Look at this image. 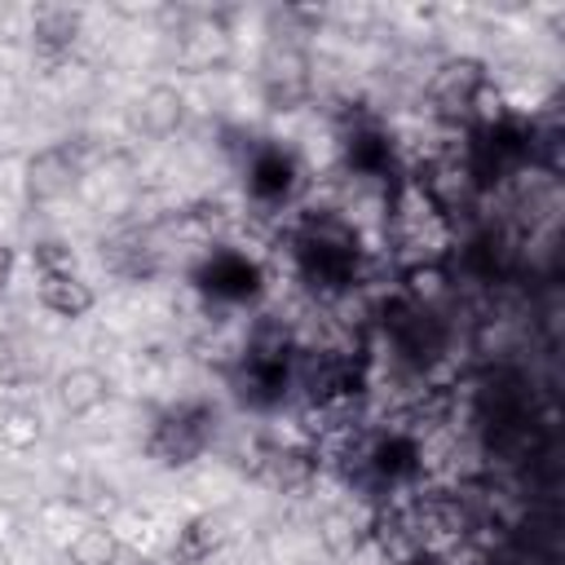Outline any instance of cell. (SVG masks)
<instances>
[{"label":"cell","instance_id":"cell-8","mask_svg":"<svg viewBox=\"0 0 565 565\" xmlns=\"http://www.w3.org/2000/svg\"><path fill=\"white\" fill-rule=\"evenodd\" d=\"M79 31H84V13H79V9H71V4H40V9H35V18H31L35 53H40L49 66H57V62L75 49Z\"/></svg>","mask_w":565,"mask_h":565},{"label":"cell","instance_id":"cell-7","mask_svg":"<svg viewBox=\"0 0 565 565\" xmlns=\"http://www.w3.org/2000/svg\"><path fill=\"white\" fill-rule=\"evenodd\" d=\"M49 371V353L31 331H4L0 335V388H35Z\"/></svg>","mask_w":565,"mask_h":565},{"label":"cell","instance_id":"cell-21","mask_svg":"<svg viewBox=\"0 0 565 565\" xmlns=\"http://www.w3.org/2000/svg\"><path fill=\"white\" fill-rule=\"evenodd\" d=\"M31 260H35V269H40V274H75V252H71L66 243H57V238L35 243Z\"/></svg>","mask_w":565,"mask_h":565},{"label":"cell","instance_id":"cell-12","mask_svg":"<svg viewBox=\"0 0 565 565\" xmlns=\"http://www.w3.org/2000/svg\"><path fill=\"white\" fill-rule=\"evenodd\" d=\"M203 287L225 300H243L256 291V265L238 252H212L203 265Z\"/></svg>","mask_w":565,"mask_h":565},{"label":"cell","instance_id":"cell-2","mask_svg":"<svg viewBox=\"0 0 565 565\" xmlns=\"http://www.w3.org/2000/svg\"><path fill=\"white\" fill-rule=\"evenodd\" d=\"M309 53L296 40H269L260 57V93L269 110H296L309 97Z\"/></svg>","mask_w":565,"mask_h":565},{"label":"cell","instance_id":"cell-13","mask_svg":"<svg viewBox=\"0 0 565 565\" xmlns=\"http://www.w3.org/2000/svg\"><path fill=\"white\" fill-rule=\"evenodd\" d=\"M93 287L79 274H40V305L57 318H84L93 309Z\"/></svg>","mask_w":565,"mask_h":565},{"label":"cell","instance_id":"cell-4","mask_svg":"<svg viewBox=\"0 0 565 565\" xmlns=\"http://www.w3.org/2000/svg\"><path fill=\"white\" fill-rule=\"evenodd\" d=\"M486 66L477 57H450L428 79V102L441 119H468L477 106V93L486 88Z\"/></svg>","mask_w":565,"mask_h":565},{"label":"cell","instance_id":"cell-1","mask_svg":"<svg viewBox=\"0 0 565 565\" xmlns=\"http://www.w3.org/2000/svg\"><path fill=\"white\" fill-rule=\"evenodd\" d=\"M207 441H212V411L190 402V406L159 415V424L146 437V455L159 468H190L207 450Z\"/></svg>","mask_w":565,"mask_h":565},{"label":"cell","instance_id":"cell-18","mask_svg":"<svg viewBox=\"0 0 565 565\" xmlns=\"http://www.w3.org/2000/svg\"><path fill=\"white\" fill-rule=\"evenodd\" d=\"M402 287L415 300V309H424V305H433V300H441L450 291V274H446L441 260H411L402 269Z\"/></svg>","mask_w":565,"mask_h":565},{"label":"cell","instance_id":"cell-14","mask_svg":"<svg viewBox=\"0 0 565 565\" xmlns=\"http://www.w3.org/2000/svg\"><path fill=\"white\" fill-rule=\"evenodd\" d=\"M415 530H428L437 539H463L468 534V508L459 503V494L433 490L415 503Z\"/></svg>","mask_w":565,"mask_h":565},{"label":"cell","instance_id":"cell-17","mask_svg":"<svg viewBox=\"0 0 565 565\" xmlns=\"http://www.w3.org/2000/svg\"><path fill=\"white\" fill-rule=\"evenodd\" d=\"M291 159L282 154V150H260L256 154V163H252V194L256 199H265V203H278L287 190H291Z\"/></svg>","mask_w":565,"mask_h":565},{"label":"cell","instance_id":"cell-15","mask_svg":"<svg viewBox=\"0 0 565 565\" xmlns=\"http://www.w3.org/2000/svg\"><path fill=\"white\" fill-rule=\"evenodd\" d=\"M287 358H291V331L282 327V318H260L247 335L243 362L265 366V371H287Z\"/></svg>","mask_w":565,"mask_h":565},{"label":"cell","instance_id":"cell-10","mask_svg":"<svg viewBox=\"0 0 565 565\" xmlns=\"http://www.w3.org/2000/svg\"><path fill=\"white\" fill-rule=\"evenodd\" d=\"M53 397H57L62 415L84 419V415H93L97 406H106V397H110V380H106V371H97V366H71V371L57 375Z\"/></svg>","mask_w":565,"mask_h":565},{"label":"cell","instance_id":"cell-16","mask_svg":"<svg viewBox=\"0 0 565 565\" xmlns=\"http://www.w3.org/2000/svg\"><path fill=\"white\" fill-rule=\"evenodd\" d=\"M119 556H124V543H119L115 530L102 525V521L84 525V530L66 543V561H71V565H119Z\"/></svg>","mask_w":565,"mask_h":565},{"label":"cell","instance_id":"cell-5","mask_svg":"<svg viewBox=\"0 0 565 565\" xmlns=\"http://www.w3.org/2000/svg\"><path fill=\"white\" fill-rule=\"evenodd\" d=\"M79 172H84V159H79V150L71 141L44 146V150H35L26 159V177H22L26 199L31 203H53V199H62V194L75 190Z\"/></svg>","mask_w":565,"mask_h":565},{"label":"cell","instance_id":"cell-6","mask_svg":"<svg viewBox=\"0 0 565 565\" xmlns=\"http://www.w3.org/2000/svg\"><path fill=\"white\" fill-rule=\"evenodd\" d=\"M313 477H318V455L305 446H265L256 459V481L278 494H296Z\"/></svg>","mask_w":565,"mask_h":565},{"label":"cell","instance_id":"cell-9","mask_svg":"<svg viewBox=\"0 0 565 565\" xmlns=\"http://www.w3.org/2000/svg\"><path fill=\"white\" fill-rule=\"evenodd\" d=\"M185 124V93L177 84H150L137 97V128L150 141H168Z\"/></svg>","mask_w":565,"mask_h":565},{"label":"cell","instance_id":"cell-22","mask_svg":"<svg viewBox=\"0 0 565 565\" xmlns=\"http://www.w3.org/2000/svg\"><path fill=\"white\" fill-rule=\"evenodd\" d=\"M9 278H13V247L0 243V291L9 287Z\"/></svg>","mask_w":565,"mask_h":565},{"label":"cell","instance_id":"cell-11","mask_svg":"<svg viewBox=\"0 0 565 565\" xmlns=\"http://www.w3.org/2000/svg\"><path fill=\"white\" fill-rule=\"evenodd\" d=\"M221 547H225V521L212 516V512H199V516H190V521L177 530V539H172V547H168V561H172V565H203V561H212Z\"/></svg>","mask_w":565,"mask_h":565},{"label":"cell","instance_id":"cell-19","mask_svg":"<svg viewBox=\"0 0 565 565\" xmlns=\"http://www.w3.org/2000/svg\"><path fill=\"white\" fill-rule=\"evenodd\" d=\"M40 437H44V419H40L35 406L9 402V406L0 411V441H4L9 450H31Z\"/></svg>","mask_w":565,"mask_h":565},{"label":"cell","instance_id":"cell-20","mask_svg":"<svg viewBox=\"0 0 565 565\" xmlns=\"http://www.w3.org/2000/svg\"><path fill=\"white\" fill-rule=\"evenodd\" d=\"M66 499H71L75 508L93 512V516H102V512H110V508H115V490H110L102 477H93V472L75 477V481L66 486Z\"/></svg>","mask_w":565,"mask_h":565},{"label":"cell","instance_id":"cell-3","mask_svg":"<svg viewBox=\"0 0 565 565\" xmlns=\"http://www.w3.org/2000/svg\"><path fill=\"white\" fill-rule=\"evenodd\" d=\"M177 66L185 75H207V71H225L234 57V40L225 31V22L216 13H190L177 26Z\"/></svg>","mask_w":565,"mask_h":565},{"label":"cell","instance_id":"cell-23","mask_svg":"<svg viewBox=\"0 0 565 565\" xmlns=\"http://www.w3.org/2000/svg\"><path fill=\"white\" fill-rule=\"evenodd\" d=\"M0 565H9V547L4 543H0Z\"/></svg>","mask_w":565,"mask_h":565}]
</instances>
